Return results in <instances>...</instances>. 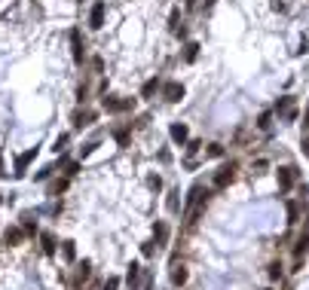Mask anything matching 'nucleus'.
Instances as JSON below:
<instances>
[{
	"label": "nucleus",
	"instance_id": "20e7f679",
	"mask_svg": "<svg viewBox=\"0 0 309 290\" xmlns=\"http://www.w3.org/2000/svg\"><path fill=\"white\" fill-rule=\"evenodd\" d=\"M98 119V113L95 110H74V116H71V122H74V129H89V125H92Z\"/></svg>",
	"mask_w": 309,
	"mask_h": 290
},
{
	"label": "nucleus",
	"instance_id": "39448f33",
	"mask_svg": "<svg viewBox=\"0 0 309 290\" xmlns=\"http://www.w3.org/2000/svg\"><path fill=\"white\" fill-rule=\"evenodd\" d=\"M89 278H92V266H89L86 260H83V263H77V272H74V290H83Z\"/></svg>",
	"mask_w": 309,
	"mask_h": 290
},
{
	"label": "nucleus",
	"instance_id": "dca6fc26",
	"mask_svg": "<svg viewBox=\"0 0 309 290\" xmlns=\"http://www.w3.org/2000/svg\"><path fill=\"white\" fill-rule=\"evenodd\" d=\"M178 195H181V190H178V187L168 193V202H165V205H168V211H171V214H178V211H181V199H178Z\"/></svg>",
	"mask_w": 309,
	"mask_h": 290
},
{
	"label": "nucleus",
	"instance_id": "412c9836",
	"mask_svg": "<svg viewBox=\"0 0 309 290\" xmlns=\"http://www.w3.org/2000/svg\"><path fill=\"white\" fill-rule=\"evenodd\" d=\"M64 144H67V135H59V137H55V153H62V150H64Z\"/></svg>",
	"mask_w": 309,
	"mask_h": 290
},
{
	"label": "nucleus",
	"instance_id": "1a4fd4ad",
	"mask_svg": "<svg viewBox=\"0 0 309 290\" xmlns=\"http://www.w3.org/2000/svg\"><path fill=\"white\" fill-rule=\"evenodd\" d=\"M125 287H129V290L141 287V266L138 263H129V269H125Z\"/></svg>",
	"mask_w": 309,
	"mask_h": 290
},
{
	"label": "nucleus",
	"instance_id": "4be33fe9",
	"mask_svg": "<svg viewBox=\"0 0 309 290\" xmlns=\"http://www.w3.org/2000/svg\"><path fill=\"white\" fill-rule=\"evenodd\" d=\"M80 174V162H67V177H77Z\"/></svg>",
	"mask_w": 309,
	"mask_h": 290
},
{
	"label": "nucleus",
	"instance_id": "b1692460",
	"mask_svg": "<svg viewBox=\"0 0 309 290\" xmlns=\"http://www.w3.org/2000/svg\"><path fill=\"white\" fill-rule=\"evenodd\" d=\"M0 174H6V171H3V156H0Z\"/></svg>",
	"mask_w": 309,
	"mask_h": 290
},
{
	"label": "nucleus",
	"instance_id": "f3484780",
	"mask_svg": "<svg viewBox=\"0 0 309 290\" xmlns=\"http://www.w3.org/2000/svg\"><path fill=\"white\" fill-rule=\"evenodd\" d=\"M40 241H43V251H46L49 257H52V253H55V235H52V232H43Z\"/></svg>",
	"mask_w": 309,
	"mask_h": 290
},
{
	"label": "nucleus",
	"instance_id": "6e6552de",
	"mask_svg": "<svg viewBox=\"0 0 309 290\" xmlns=\"http://www.w3.org/2000/svg\"><path fill=\"white\" fill-rule=\"evenodd\" d=\"M21 241H25V229H21V226H9L3 232V245L6 248H19Z\"/></svg>",
	"mask_w": 309,
	"mask_h": 290
},
{
	"label": "nucleus",
	"instance_id": "5701e85b",
	"mask_svg": "<svg viewBox=\"0 0 309 290\" xmlns=\"http://www.w3.org/2000/svg\"><path fill=\"white\" fill-rule=\"evenodd\" d=\"M138 290H153V275H150V272H147V278H144V284H141Z\"/></svg>",
	"mask_w": 309,
	"mask_h": 290
},
{
	"label": "nucleus",
	"instance_id": "f03ea898",
	"mask_svg": "<svg viewBox=\"0 0 309 290\" xmlns=\"http://www.w3.org/2000/svg\"><path fill=\"white\" fill-rule=\"evenodd\" d=\"M279 290H309V211L291 241L288 269H285V281Z\"/></svg>",
	"mask_w": 309,
	"mask_h": 290
},
{
	"label": "nucleus",
	"instance_id": "7ed1b4c3",
	"mask_svg": "<svg viewBox=\"0 0 309 290\" xmlns=\"http://www.w3.org/2000/svg\"><path fill=\"white\" fill-rule=\"evenodd\" d=\"M101 107L107 113H125V110H135V98H117V95H104L101 98Z\"/></svg>",
	"mask_w": 309,
	"mask_h": 290
},
{
	"label": "nucleus",
	"instance_id": "4468645a",
	"mask_svg": "<svg viewBox=\"0 0 309 290\" xmlns=\"http://www.w3.org/2000/svg\"><path fill=\"white\" fill-rule=\"evenodd\" d=\"M21 229H25V235H37V220H34V214H21Z\"/></svg>",
	"mask_w": 309,
	"mask_h": 290
},
{
	"label": "nucleus",
	"instance_id": "f257e3e1",
	"mask_svg": "<svg viewBox=\"0 0 309 290\" xmlns=\"http://www.w3.org/2000/svg\"><path fill=\"white\" fill-rule=\"evenodd\" d=\"M306 211L303 168L288 153H251L208 205L184 211L171 257L190 266L187 290H279Z\"/></svg>",
	"mask_w": 309,
	"mask_h": 290
},
{
	"label": "nucleus",
	"instance_id": "0eeeda50",
	"mask_svg": "<svg viewBox=\"0 0 309 290\" xmlns=\"http://www.w3.org/2000/svg\"><path fill=\"white\" fill-rule=\"evenodd\" d=\"M171 141H175L178 147H184L187 141H190V129H187V122H171Z\"/></svg>",
	"mask_w": 309,
	"mask_h": 290
},
{
	"label": "nucleus",
	"instance_id": "a211bd4d",
	"mask_svg": "<svg viewBox=\"0 0 309 290\" xmlns=\"http://www.w3.org/2000/svg\"><path fill=\"white\" fill-rule=\"evenodd\" d=\"M64 190H67V177H59V180L49 183V195H62Z\"/></svg>",
	"mask_w": 309,
	"mask_h": 290
},
{
	"label": "nucleus",
	"instance_id": "f8f14e48",
	"mask_svg": "<svg viewBox=\"0 0 309 290\" xmlns=\"http://www.w3.org/2000/svg\"><path fill=\"white\" fill-rule=\"evenodd\" d=\"M89 28H104V3H95L92 13H89Z\"/></svg>",
	"mask_w": 309,
	"mask_h": 290
},
{
	"label": "nucleus",
	"instance_id": "2eb2a0df",
	"mask_svg": "<svg viewBox=\"0 0 309 290\" xmlns=\"http://www.w3.org/2000/svg\"><path fill=\"white\" fill-rule=\"evenodd\" d=\"M62 257H64V263L77 260V245H74V241H62Z\"/></svg>",
	"mask_w": 309,
	"mask_h": 290
},
{
	"label": "nucleus",
	"instance_id": "9b49d317",
	"mask_svg": "<svg viewBox=\"0 0 309 290\" xmlns=\"http://www.w3.org/2000/svg\"><path fill=\"white\" fill-rule=\"evenodd\" d=\"M71 49H74V61H77V64H83L86 49H83V40H80V31H77V28L71 31Z\"/></svg>",
	"mask_w": 309,
	"mask_h": 290
},
{
	"label": "nucleus",
	"instance_id": "9d476101",
	"mask_svg": "<svg viewBox=\"0 0 309 290\" xmlns=\"http://www.w3.org/2000/svg\"><path fill=\"white\" fill-rule=\"evenodd\" d=\"M163 98L168 104H178L181 98H184V86H181V83H165L163 86Z\"/></svg>",
	"mask_w": 309,
	"mask_h": 290
},
{
	"label": "nucleus",
	"instance_id": "423d86ee",
	"mask_svg": "<svg viewBox=\"0 0 309 290\" xmlns=\"http://www.w3.org/2000/svg\"><path fill=\"white\" fill-rule=\"evenodd\" d=\"M34 156H37V147H31V150H25V153H21L19 159H16V177H25V171H28V165L34 162Z\"/></svg>",
	"mask_w": 309,
	"mask_h": 290
},
{
	"label": "nucleus",
	"instance_id": "6ab92c4d",
	"mask_svg": "<svg viewBox=\"0 0 309 290\" xmlns=\"http://www.w3.org/2000/svg\"><path fill=\"white\" fill-rule=\"evenodd\" d=\"M199 58V43H187V52H184V61L190 64V61H196Z\"/></svg>",
	"mask_w": 309,
	"mask_h": 290
},
{
	"label": "nucleus",
	"instance_id": "aec40b11",
	"mask_svg": "<svg viewBox=\"0 0 309 290\" xmlns=\"http://www.w3.org/2000/svg\"><path fill=\"white\" fill-rule=\"evenodd\" d=\"M101 290H120V275H107V281L101 284Z\"/></svg>",
	"mask_w": 309,
	"mask_h": 290
},
{
	"label": "nucleus",
	"instance_id": "ddd939ff",
	"mask_svg": "<svg viewBox=\"0 0 309 290\" xmlns=\"http://www.w3.org/2000/svg\"><path fill=\"white\" fill-rule=\"evenodd\" d=\"M159 89H163V83H159V77H150V79H147V83L141 86V98H153Z\"/></svg>",
	"mask_w": 309,
	"mask_h": 290
}]
</instances>
